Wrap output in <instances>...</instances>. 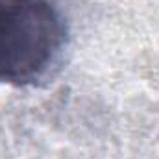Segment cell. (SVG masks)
<instances>
[{
  "label": "cell",
  "mask_w": 159,
  "mask_h": 159,
  "mask_svg": "<svg viewBox=\"0 0 159 159\" xmlns=\"http://www.w3.org/2000/svg\"><path fill=\"white\" fill-rule=\"evenodd\" d=\"M65 43L67 24L52 0H0V83H37Z\"/></svg>",
  "instance_id": "obj_1"
}]
</instances>
